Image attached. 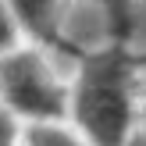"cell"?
Listing matches in <instances>:
<instances>
[{
    "label": "cell",
    "instance_id": "1",
    "mask_svg": "<svg viewBox=\"0 0 146 146\" xmlns=\"http://www.w3.org/2000/svg\"><path fill=\"white\" fill-rule=\"evenodd\" d=\"M68 121L89 146H125L139 121V57L121 43H107L78 57L68 78Z\"/></svg>",
    "mask_w": 146,
    "mask_h": 146
},
{
    "label": "cell",
    "instance_id": "2",
    "mask_svg": "<svg viewBox=\"0 0 146 146\" xmlns=\"http://www.w3.org/2000/svg\"><path fill=\"white\" fill-rule=\"evenodd\" d=\"M68 78L57 75L54 61L39 46H18L0 57V107L21 125H50L68 121Z\"/></svg>",
    "mask_w": 146,
    "mask_h": 146
},
{
    "label": "cell",
    "instance_id": "3",
    "mask_svg": "<svg viewBox=\"0 0 146 146\" xmlns=\"http://www.w3.org/2000/svg\"><path fill=\"white\" fill-rule=\"evenodd\" d=\"M7 7L21 29V39H32L39 50L61 39L68 0H7Z\"/></svg>",
    "mask_w": 146,
    "mask_h": 146
},
{
    "label": "cell",
    "instance_id": "4",
    "mask_svg": "<svg viewBox=\"0 0 146 146\" xmlns=\"http://www.w3.org/2000/svg\"><path fill=\"white\" fill-rule=\"evenodd\" d=\"M21 146H89V143L71 121H50V125H25Z\"/></svg>",
    "mask_w": 146,
    "mask_h": 146
},
{
    "label": "cell",
    "instance_id": "5",
    "mask_svg": "<svg viewBox=\"0 0 146 146\" xmlns=\"http://www.w3.org/2000/svg\"><path fill=\"white\" fill-rule=\"evenodd\" d=\"M104 14L107 29L114 32V43L125 39V29H128V11H132V0H93Z\"/></svg>",
    "mask_w": 146,
    "mask_h": 146
},
{
    "label": "cell",
    "instance_id": "6",
    "mask_svg": "<svg viewBox=\"0 0 146 146\" xmlns=\"http://www.w3.org/2000/svg\"><path fill=\"white\" fill-rule=\"evenodd\" d=\"M18 46H21V29H18V21H14L7 0H0V57L14 54Z\"/></svg>",
    "mask_w": 146,
    "mask_h": 146
},
{
    "label": "cell",
    "instance_id": "7",
    "mask_svg": "<svg viewBox=\"0 0 146 146\" xmlns=\"http://www.w3.org/2000/svg\"><path fill=\"white\" fill-rule=\"evenodd\" d=\"M21 132H25V125L7 107H0V146H21Z\"/></svg>",
    "mask_w": 146,
    "mask_h": 146
},
{
    "label": "cell",
    "instance_id": "8",
    "mask_svg": "<svg viewBox=\"0 0 146 146\" xmlns=\"http://www.w3.org/2000/svg\"><path fill=\"white\" fill-rule=\"evenodd\" d=\"M125 146H146V132H143V128H139V132H135V135H132V139H128Z\"/></svg>",
    "mask_w": 146,
    "mask_h": 146
},
{
    "label": "cell",
    "instance_id": "9",
    "mask_svg": "<svg viewBox=\"0 0 146 146\" xmlns=\"http://www.w3.org/2000/svg\"><path fill=\"white\" fill-rule=\"evenodd\" d=\"M143 132H146V118H143Z\"/></svg>",
    "mask_w": 146,
    "mask_h": 146
}]
</instances>
